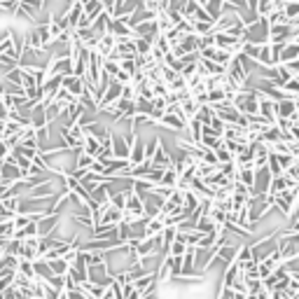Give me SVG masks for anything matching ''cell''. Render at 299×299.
Returning <instances> with one entry per match:
<instances>
[{"label":"cell","instance_id":"cell-14","mask_svg":"<svg viewBox=\"0 0 299 299\" xmlns=\"http://www.w3.org/2000/svg\"><path fill=\"white\" fill-rule=\"evenodd\" d=\"M208 124H211V127L215 129V131L222 136V131H225V122H222L220 117H217V115H213V117H211V122H208Z\"/></svg>","mask_w":299,"mask_h":299},{"label":"cell","instance_id":"cell-13","mask_svg":"<svg viewBox=\"0 0 299 299\" xmlns=\"http://www.w3.org/2000/svg\"><path fill=\"white\" fill-rule=\"evenodd\" d=\"M192 19H199V21H213V17H211V14H208V12H206L201 5L196 7V12L192 14Z\"/></svg>","mask_w":299,"mask_h":299},{"label":"cell","instance_id":"cell-10","mask_svg":"<svg viewBox=\"0 0 299 299\" xmlns=\"http://www.w3.org/2000/svg\"><path fill=\"white\" fill-rule=\"evenodd\" d=\"M281 10L288 19H297L299 17V0H285L281 5Z\"/></svg>","mask_w":299,"mask_h":299},{"label":"cell","instance_id":"cell-11","mask_svg":"<svg viewBox=\"0 0 299 299\" xmlns=\"http://www.w3.org/2000/svg\"><path fill=\"white\" fill-rule=\"evenodd\" d=\"M213 152H215V159H217V164H225V161H232L234 159V155L232 152H229L227 147H225V143H217L215 147H213Z\"/></svg>","mask_w":299,"mask_h":299},{"label":"cell","instance_id":"cell-12","mask_svg":"<svg viewBox=\"0 0 299 299\" xmlns=\"http://www.w3.org/2000/svg\"><path fill=\"white\" fill-rule=\"evenodd\" d=\"M192 31L196 35L211 33V31H213V21H199V19H192Z\"/></svg>","mask_w":299,"mask_h":299},{"label":"cell","instance_id":"cell-5","mask_svg":"<svg viewBox=\"0 0 299 299\" xmlns=\"http://www.w3.org/2000/svg\"><path fill=\"white\" fill-rule=\"evenodd\" d=\"M294 110H299L297 98H281V101L273 103V112H276V117H290Z\"/></svg>","mask_w":299,"mask_h":299},{"label":"cell","instance_id":"cell-9","mask_svg":"<svg viewBox=\"0 0 299 299\" xmlns=\"http://www.w3.org/2000/svg\"><path fill=\"white\" fill-rule=\"evenodd\" d=\"M47 264H49L52 273L54 276H66V271L70 269V264H68L63 257H54V260H47Z\"/></svg>","mask_w":299,"mask_h":299},{"label":"cell","instance_id":"cell-7","mask_svg":"<svg viewBox=\"0 0 299 299\" xmlns=\"http://www.w3.org/2000/svg\"><path fill=\"white\" fill-rule=\"evenodd\" d=\"M82 152H87L89 157H98L101 152V140L94 138V136H89V133H84V143H82Z\"/></svg>","mask_w":299,"mask_h":299},{"label":"cell","instance_id":"cell-6","mask_svg":"<svg viewBox=\"0 0 299 299\" xmlns=\"http://www.w3.org/2000/svg\"><path fill=\"white\" fill-rule=\"evenodd\" d=\"M145 159V140H140L136 136V140L131 143V150H129V161L131 164H140Z\"/></svg>","mask_w":299,"mask_h":299},{"label":"cell","instance_id":"cell-2","mask_svg":"<svg viewBox=\"0 0 299 299\" xmlns=\"http://www.w3.org/2000/svg\"><path fill=\"white\" fill-rule=\"evenodd\" d=\"M61 87L66 89L68 94H72V96H75V98H80V96H82V91H84V82H82V78H78V75H72V72L63 75Z\"/></svg>","mask_w":299,"mask_h":299},{"label":"cell","instance_id":"cell-1","mask_svg":"<svg viewBox=\"0 0 299 299\" xmlns=\"http://www.w3.org/2000/svg\"><path fill=\"white\" fill-rule=\"evenodd\" d=\"M155 127H164V129H168V131H185V122L176 115V112H171V110L164 112V115L157 119Z\"/></svg>","mask_w":299,"mask_h":299},{"label":"cell","instance_id":"cell-3","mask_svg":"<svg viewBox=\"0 0 299 299\" xmlns=\"http://www.w3.org/2000/svg\"><path fill=\"white\" fill-rule=\"evenodd\" d=\"M150 164H152V166H171V164H173L171 152H168L166 145L161 143V140L157 143L155 152H152V159H150Z\"/></svg>","mask_w":299,"mask_h":299},{"label":"cell","instance_id":"cell-4","mask_svg":"<svg viewBox=\"0 0 299 299\" xmlns=\"http://www.w3.org/2000/svg\"><path fill=\"white\" fill-rule=\"evenodd\" d=\"M0 178L3 180H7V183H14V180H19V178H23V171L14 164V161H0Z\"/></svg>","mask_w":299,"mask_h":299},{"label":"cell","instance_id":"cell-8","mask_svg":"<svg viewBox=\"0 0 299 299\" xmlns=\"http://www.w3.org/2000/svg\"><path fill=\"white\" fill-rule=\"evenodd\" d=\"M82 12L87 14V17L96 19L101 12H103V3H101V0H84V3H82Z\"/></svg>","mask_w":299,"mask_h":299},{"label":"cell","instance_id":"cell-15","mask_svg":"<svg viewBox=\"0 0 299 299\" xmlns=\"http://www.w3.org/2000/svg\"><path fill=\"white\" fill-rule=\"evenodd\" d=\"M283 66L290 70V75H299V59H292V61H285Z\"/></svg>","mask_w":299,"mask_h":299}]
</instances>
